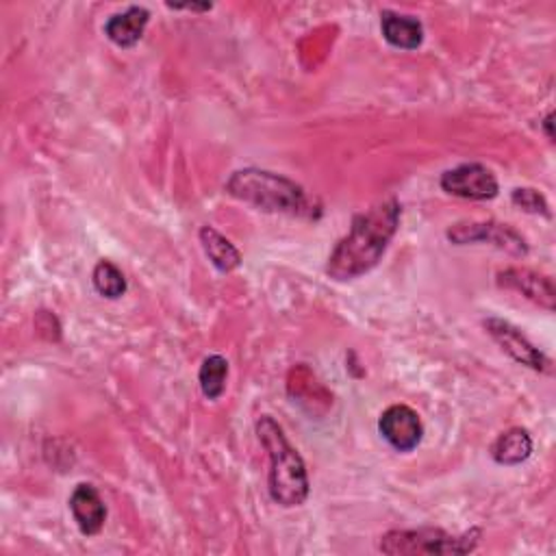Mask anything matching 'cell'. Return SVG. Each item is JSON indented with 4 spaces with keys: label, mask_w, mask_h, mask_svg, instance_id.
Returning a JSON list of instances; mask_svg holds the SVG:
<instances>
[{
    "label": "cell",
    "mask_w": 556,
    "mask_h": 556,
    "mask_svg": "<svg viewBox=\"0 0 556 556\" xmlns=\"http://www.w3.org/2000/svg\"><path fill=\"white\" fill-rule=\"evenodd\" d=\"M400 226V202L387 198L358 213L343 239L328 256L326 274L334 280H352L367 274L382 258Z\"/></svg>",
    "instance_id": "obj_1"
},
{
    "label": "cell",
    "mask_w": 556,
    "mask_h": 556,
    "mask_svg": "<svg viewBox=\"0 0 556 556\" xmlns=\"http://www.w3.org/2000/svg\"><path fill=\"white\" fill-rule=\"evenodd\" d=\"M256 434L269 456V495L280 506H300L308 497V473L298 450L287 441L274 417L256 421Z\"/></svg>",
    "instance_id": "obj_2"
},
{
    "label": "cell",
    "mask_w": 556,
    "mask_h": 556,
    "mask_svg": "<svg viewBox=\"0 0 556 556\" xmlns=\"http://www.w3.org/2000/svg\"><path fill=\"white\" fill-rule=\"evenodd\" d=\"M226 191L232 198L248 202L267 213H287V215H306V217L313 215V204L306 198L304 189L293 180L274 172L252 169V167L239 169L228 178Z\"/></svg>",
    "instance_id": "obj_3"
},
{
    "label": "cell",
    "mask_w": 556,
    "mask_h": 556,
    "mask_svg": "<svg viewBox=\"0 0 556 556\" xmlns=\"http://www.w3.org/2000/svg\"><path fill=\"white\" fill-rule=\"evenodd\" d=\"M480 541V530L471 528L463 534H450L441 528L417 530H389L380 536L378 549L389 556H415V554H467L473 552Z\"/></svg>",
    "instance_id": "obj_4"
},
{
    "label": "cell",
    "mask_w": 556,
    "mask_h": 556,
    "mask_svg": "<svg viewBox=\"0 0 556 556\" xmlns=\"http://www.w3.org/2000/svg\"><path fill=\"white\" fill-rule=\"evenodd\" d=\"M447 239L456 245L463 243H476V241H486L500 250H506L508 254L523 256L528 254V243L526 239L513 230L508 224H497V222H460L454 224L447 230Z\"/></svg>",
    "instance_id": "obj_5"
},
{
    "label": "cell",
    "mask_w": 556,
    "mask_h": 556,
    "mask_svg": "<svg viewBox=\"0 0 556 556\" xmlns=\"http://www.w3.org/2000/svg\"><path fill=\"white\" fill-rule=\"evenodd\" d=\"M441 189L465 200H491L497 195V178L482 163H463L441 174Z\"/></svg>",
    "instance_id": "obj_6"
},
{
    "label": "cell",
    "mask_w": 556,
    "mask_h": 556,
    "mask_svg": "<svg viewBox=\"0 0 556 556\" xmlns=\"http://www.w3.org/2000/svg\"><path fill=\"white\" fill-rule=\"evenodd\" d=\"M378 430L382 439L397 452L415 450L424 437V424L419 415L406 404H393L382 410L378 419Z\"/></svg>",
    "instance_id": "obj_7"
},
{
    "label": "cell",
    "mask_w": 556,
    "mask_h": 556,
    "mask_svg": "<svg viewBox=\"0 0 556 556\" xmlns=\"http://www.w3.org/2000/svg\"><path fill=\"white\" fill-rule=\"evenodd\" d=\"M484 328L502 345V350L506 354H510L517 363H521L530 369H536V371H549V365H552L549 358L539 348H534L521 334L519 328H515L513 324H508L504 319H497V317L484 319Z\"/></svg>",
    "instance_id": "obj_8"
},
{
    "label": "cell",
    "mask_w": 556,
    "mask_h": 556,
    "mask_svg": "<svg viewBox=\"0 0 556 556\" xmlns=\"http://www.w3.org/2000/svg\"><path fill=\"white\" fill-rule=\"evenodd\" d=\"M497 282L506 289L519 291L523 298L532 300L534 304H539L547 311H554L556 291H554V282L549 276L539 274L528 267H508L497 274Z\"/></svg>",
    "instance_id": "obj_9"
},
{
    "label": "cell",
    "mask_w": 556,
    "mask_h": 556,
    "mask_svg": "<svg viewBox=\"0 0 556 556\" xmlns=\"http://www.w3.org/2000/svg\"><path fill=\"white\" fill-rule=\"evenodd\" d=\"M70 510L83 534L91 536L102 530L106 519V506L93 484H76V489L70 495Z\"/></svg>",
    "instance_id": "obj_10"
},
{
    "label": "cell",
    "mask_w": 556,
    "mask_h": 556,
    "mask_svg": "<svg viewBox=\"0 0 556 556\" xmlns=\"http://www.w3.org/2000/svg\"><path fill=\"white\" fill-rule=\"evenodd\" d=\"M150 13L143 7H128L122 13H115L104 24V35L119 48H132L148 26Z\"/></svg>",
    "instance_id": "obj_11"
},
{
    "label": "cell",
    "mask_w": 556,
    "mask_h": 556,
    "mask_svg": "<svg viewBox=\"0 0 556 556\" xmlns=\"http://www.w3.org/2000/svg\"><path fill=\"white\" fill-rule=\"evenodd\" d=\"M380 30L387 43L402 50H415L424 41V26L413 15H402L395 11H382Z\"/></svg>",
    "instance_id": "obj_12"
},
{
    "label": "cell",
    "mask_w": 556,
    "mask_h": 556,
    "mask_svg": "<svg viewBox=\"0 0 556 556\" xmlns=\"http://www.w3.org/2000/svg\"><path fill=\"white\" fill-rule=\"evenodd\" d=\"M530 454H532V439L523 428H510L502 432L491 445V456L500 465H519Z\"/></svg>",
    "instance_id": "obj_13"
},
{
    "label": "cell",
    "mask_w": 556,
    "mask_h": 556,
    "mask_svg": "<svg viewBox=\"0 0 556 556\" xmlns=\"http://www.w3.org/2000/svg\"><path fill=\"white\" fill-rule=\"evenodd\" d=\"M200 241H202V248H204L208 261L219 271H232L235 267H239V263H241L239 250L226 237H222L215 228L204 226L200 230Z\"/></svg>",
    "instance_id": "obj_14"
},
{
    "label": "cell",
    "mask_w": 556,
    "mask_h": 556,
    "mask_svg": "<svg viewBox=\"0 0 556 556\" xmlns=\"http://www.w3.org/2000/svg\"><path fill=\"white\" fill-rule=\"evenodd\" d=\"M226 378H228V361L224 356L211 354L202 361L198 380L206 400H217L224 393Z\"/></svg>",
    "instance_id": "obj_15"
},
{
    "label": "cell",
    "mask_w": 556,
    "mask_h": 556,
    "mask_svg": "<svg viewBox=\"0 0 556 556\" xmlns=\"http://www.w3.org/2000/svg\"><path fill=\"white\" fill-rule=\"evenodd\" d=\"M91 282L96 287V291L104 298H119L126 291V278L119 271L117 265H113L111 261H98L93 271H91Z\"/></svg>",
    "instance_id": "obj_16"
},
{
    "label": "cell",
    "mask_w": 556,
    "mask_h": 556,
    "mask_svg": "<svg viewBox=\"0 0 556 556\" xmlns=\"http://www.w3.org/2000/svg\"><path fill=\"white\" fill-rule=\"evenodd\" d=\"M510 200H513V204H515V206L523 208L526 213H536V215L541 213V215H549V211H547V202H545V198H543L536 189H530V187H517V189H513Z\"/></svg>",
    "instance_id": "obj_17"
},
{
    "label": "cell",
    "mask_w": 556,
    "mask_h": 556,
    "mask_svg": "<svg viewBox=\"0 0 556 556\" xmlns=\"http://www.w3.org/2000/svg\"><path fill=\"white\" fill-rule=\"evenodd\" d=\"M543 128H545L547 139H554V132H552V113H547V115H545V119H543Z\"/></svg>",
    "instance_id": "obj_18"
}]
</instances>
